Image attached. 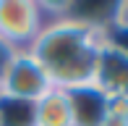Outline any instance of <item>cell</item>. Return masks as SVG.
<instances>
[{
    "label": "cell",
    "mask_w": 128,
    "mask_h": 126,
    "mask_svg": "<svg viewBox=\"0 0 128 126\" xmlns=\"http://www.w3.org/2000/svg\"><path fill=\"white\" fill-rule=\"evenodd\" d=\"M34 126H73L71 102L66 89L52 87L34 102Z\"/></svg>",
    "instance_id": "52a82bcc"
},
{
    "label": "cell",
    "mask_w": 128,
    "mask_h": 126,
    "mask_svg": "<svg viewBox=\"0 0 128 126\" xmlns=\"http://www.w3.org/2000/svg\"><path fill=\"white\" fill-rule=\"evenodd\" d=\"M0 126H34V102L0 95Z\"/></svg>",
    "instance_id": "ba28073f"
},
{
    "label": "cell",
    "mask_w": 128,
    "mask_h": 126,
    "mask_svg": "<svg viewBox=\"0 0 128 126\" xmlns=\"http://www.w3.org/2000/svg\"><path fill=\"white\" fill-rule=\"evenodd\" d=\"M104 39H107L112 47H118L120 53L128 58V24H120V21H115V24L110 26L107 32H104Z\"/></svg>",
    "instance_id": "30bf717a"
},
{
    "label": "cell",
    "mask_w": 128,
    "mask_h": 126,
    "mask_svg": "<svg viewBox=\"0 0 128 126\" xmlns=\"http://www.w3.org/2000/svg\"><path fill=\"white\" fill-rule=\"evenodd\" d=\"M16 53H18V50H16L13 45H8L3 37H0V82H3V76H5V71H8V66L13 63Z\"/></svg>",
    "instance_id": "8fae6325"
},
{
    "label": "cell",
    "mask_w": 128,
    "mask_h": 126,
    "mask_svg": "<svg viewBox=\"0 0 128 126\" xmlns=\"http://www.w3.org/2000/svg\"><path fill=\"white\" fill-rule=\"evenodd\" d=\"M94 84L107 97H128V58L118 47H112L107 39L100 53Z\"/></svg>",
    "instance_id": "277c9868"
},
{
    "label": "cell",
    "mask_w": 128,
    "mask_h": 126,
    "mask_svg": "<svg viewBox=\"0 0 128 126\" xmlns=\"http://www.w3.org/2000/svg\"><path fill=\"white\" fill-rule=\"evenodd\" d=\"M120 24H128V0H120V16H118Z\"/></svg>",
    "instance_id": "7c38bea8"
},
{
    "label": "cell",
    "mask_w": 128,
    "mask_h": 126,
    "mask_svg": "<svg viewBox=\"0 0 128 126\" xmlns=\"http://www.w3.org/2000/svg\"><path fill=\"white\" fill-rule=\"evenodd\" d=\"M66 92H68V102H71L73 126H102V121L107 118L110 97L97 84L66 89Z\"/></svg>",
    "instance_id": "5b68a950"
},
{
    "label": "cell",
    "mask_w": 128,
    "mask_h": 126,
    "mask_svg": "<svg viewBox=\"0 0 128 126\" xmlns=\"http://www.w3.org/2000/svg\"><path fill=\"white\" fill-rule=\"evenodd\" d=\"M102 126H128V97H110L107 118Z\"/></svg>",
    "instance_id": "9c48e42d"
},
{
    "label": "cell",
    "mask_w": 128,
    "mask_h": 126,
    "mask_svg": "<svg viewBox=\"0 0 128 126\" xmlns=\"http://www.w3.org/2000/svg\"><path fill=\"white\" fill-rule=\"evenodd\" d=\"M58 16L78 21L97 32H107L120 16V3H60Z\"/></svg>",
    "instance_id": "8992f818"
},
{
    "label": "cell",
    "mask_w": 128,
    "mask_h": 126,
    "mask_svg": "<svg viewBox=\"0 0 128 126\" xmlns=\"http://www.w3.org/2000/svg\"><path fill=\"white\" fill-rule=\"evenodd\" d=\"M102 47H104V32L55 16L44 24V29L34 39L29 53L44 68L52 87L76 89L94 84Z\"/></svg>",
    "instance_id": "6da1fadb"
},
{
    "label": "cell",
    "mask_w": 128,
    "mask_h": 126,
    "mask_svg": "<svg viewBox=\"0 0 128 126\" xmlns=\"http://www.w3.org/2000/svg\"><path fill=\"white\" fill-rule=\"evenodd\" d=\"M52 89L50 76L44 74V68L37 63L29 50H18L13 63L8 66L3 82H0V95L13 97V100L24 102H37L42 95H47Z\"/></svg>",
    "instance_id": "3957f363"
},
{
    "label": "cell",
    "mask_w": 128,
    "mask_h": 126,
    "mask_svg": "<svg viewBox=\"0 0 128 126\" xmlns=\"http://www.w3.org/2000/svg\"><path fill=\"white\" fill-rule=\"evenodd\" d=\"M58 16V3L37 0H0V37L16 50H29L50 19Z\"/></svg>",
    "instance_id": "7a4b0ae2"
}]
</instances>
